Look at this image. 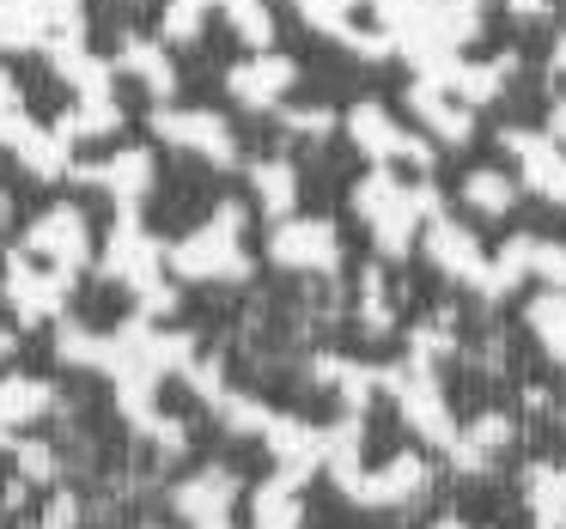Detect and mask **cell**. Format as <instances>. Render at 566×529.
I'll list each match as a JSON object with an SVG mask.
<instances>
[{
  "mask_svg": "<svg viewBox=\"0 0 566 529\" xmlns=\"http://www.w3.org/2000/svg\"><path fill=\"white\" fill-rule=\"evenodd\" d=\"M80 38V0H0V50H50Z\"/></svg>",
  "mask_w": 566,
  "mask_h": 529,
  "instance_id": "obj_1",
  "label": "cell"
},
{
  "mask_svg": "<svg viewBox=\"0 0 566 529\" xmlns=\"http://www.w3.org/2000/svg\"><path fill=\"white\" fill-rule=\"evenodd\" d=\"M25 256H43L50 268L74 274L80 262L92 256V232H86V213L74 208V201H55V208H43L38 220L25 225Z\"/></svg>",
  "mask_w": 566,
  "mask_h": 529,
  "instance_id": "obj_2",
  "label": "cell"
},
{
  "mask_svg": "<svg viewBox=\"0 0 566 529\" xmlns=\"http://www.w3.org/2000/svg\"><path fill=\"white\" fill-rule=\"evenodd\" d=\"M7 298H13V310L25 322H50V317H62V305H67V274L38 268L25 250H13V256H7Z\"/></svg>",
  "mask_w": 566,
  "mask_h": 529,
  "instance_id": "obj_3",
  "label": "cell"
},
{
  "mask_svg": "<svg viewBox=\"0 0 566 529\" xmlns=\"http://www.w3.org/2000/svg\"><path fill=\"white\" fill-rule=\"evenodd\" d=\"M50 408H55V390L43 378H0V444H13V432H25Z\"/></svg>",
  "mask_w": 566,
  "mask_h": 529,
  "instance_id": "obj_4",
  "label": "cell"
},
{
  "mask_svg": "<svg viewBox=\"0 0 566 529\" xmlns=\"http://www.w3.org/2000/svg\"><path fill=\"white\" fill-rule=\"evenodd\" d=\"M50 62H55V74L74 86V98H104V86H111V67H104L98 55L80 50V38L50 43Z\"/></svg>",
  "mask_w": 566,
  "mask_h": 529,
  "instance_id": "obj_5",
  "label": "cell"
},
{
  "mask_svg": "<svg viewBox=\"0 0 566 529\" xmlns=\"http://www.w3.org/2000/svg\"><path fill=\"white\" fill-rule=\"evenodd\" d=\"M153 250H147V237H140V225L135 220H123L116 225V237H111V274H123L135 293H147L153 305H159V293H153Z\"/></svg>",
  "mask_w": 566,
  "mask_h": 529,
  "instance_id": "obj_6",
  "label": "cell"
},
{
  "mask_svg": "<svg viewBox=\"0 0 566 529\" xmlns=\"http://www.w3.org/2000/svg\"><path fill=\"white\" fill-rule=\"evenodd\" d=\"M74 177H86V183H104L116 201H140V189H147L153 165H147V152H116V159L92 165V171H74Z\"/></svg>",
  "mask_w": 566,
  "mask_h": 529,
  "instance_id": "obj_7",
  "label": "cell"
},
{
  "mask_svg": "<svg viewBox=\"0 0 566 529\" xmlns=\"http://www.w3.org/2000/svg\"><path fill=\"white\" fill-rule=\"evenodd\" d=\"M13 152L25 159V171H38V177H74V159H67V140L55 135V128H38V123H31L25 135L13 140Z\"/></svg>",
  "mask_w": 566,
  "mask_h": 529,
  "instance_id": "obj_8",
  "label": "cell"
},
{
  "mask_svg": "<svg viewBox=\"0 0 566 529\" xmlns=\"http://www.w3.org/2000/svg\"><path fill=\"white\" fill-rule=\"evenodd\" d=\"M13 456H19V475H25L31 487H50V480H55V468H62V456H55V444H43V438H25Z\"/></svg>",
  "mask_w": 566,
  "mask_h": 529,
  "instance_id": "obj_9",
  "label": "cell"
},
{
  "mask_svg": "<svg viewBox=\"0 0 566 529\" xmlns=\"http://www.w3.org/2000/svg\"><path fill=\"white\" fill-rule=\"evenodd\" d=\"M123 67H128V74H140L153 92H165V86H171V74H165L159 50H153V43H140V38H128V43H123Z\"/></svg>",
  "mask_w": 566,
  "mask_h": 529,
  "instance_id": "obj_10",
  "label": "cell"
},
{
  "mask_svg": "<svg viewBox=\"0 0 566 529\" xmlns=\"http://www.w3.org/2000/svg\"><path fill=\"white\" fill-rule=\"evenodd\" d=\"M25 128H31V116H25V104H19V86H13V74L0 67V140L13 147Z\"/></svg>",
  "mask_w": 566,
  "mask_h": 529,
  "instance_id": "obj_11",
  "label": "cell"
},
{
  "mask_svg": "<svg viewBox=\"0 0 566 529\" xmlns=\"http://www.w3.org/2000/svg\"><path fill=\"white\" fill-rule=\"evenodd\" d=\"M159 128H165V135H177V140H196V147H213V123H208V116H159Z\"/></svg>",
  "mask_w": 566,
  "mask_h": 529,
  "instance_id": "obj_12",
  "label": "cell"
},
{
  "mask_svg": "<svg viewBox=\"0 0 566 529\" xmlns=\"http://www.w3.org/2000/svg\"><path fill=\"white\" fill-rule=\"evenodd\" d=\"M74 517H80L74 493H55V505L43 511V523H38V529H74Z\"/></svg>",
  "mask_w": 566,
  "mask_h": 529,
  "instance_id": "obj_13",
  "label": "cell"
},
{
  "mask_svg": "<svg viewBox=\"0 0 566 529\" xmlns=\"http://www.w3.org/2000/svg\"><path fill=\"white\" fill-rule=\"evenodd\" d=\"M13 353V329H0V359Z\"/></svg>",
  "mask_w": 566,
  "mask_h": 529,
  "instance_id": "obj_14",
  "label": "cell"
},
{
  "mask_svg": "<svg viewBox=\"0 0 566 529\" xmlns=\"http://www.w3.org/2000/svg\"><path fill=\"white\" fill-rule=\"evenodd\" d=\"M7 213H13V201H7V189H0V220H7Z\"/></svg>",
  "mask_w": 566,
  "mask_h": 529,
  "instance_id": "obj_15",
  "label": "cell"
}]
</instances>
